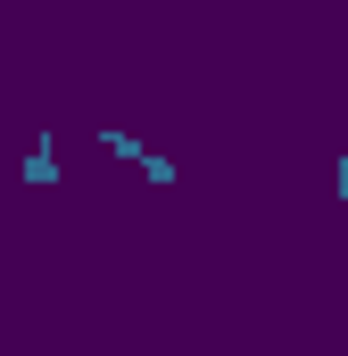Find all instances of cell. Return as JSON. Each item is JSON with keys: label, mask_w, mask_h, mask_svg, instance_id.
<instances>
[{"label": "cell", "mask_w": 348, "mask_h": 356, "mask_svg": "<svg viewBox=\"0 0 348 356\" xmlns=\"http://www.w3.org/2000/svg\"><path fill=\"white\" fill-rule=\"evenodd\" d=\"M17 175H25V191H50V182H58V141H50V124H42V141H33V158H25Z\"/></svg>", "instance_id": "2"}, {"label": "cell", "mask_w": 348, "mask_h": 356, "mask_svg": "<svg viewBox=\"0 0 348 356\" xmlns=\"http://www.w3.org/2000/svg\"><path fill=\"white\" fill-rule=\"evenodd\" d=\"M100 149H108V158H125L133 175H141V182H158V191L174 182V158H158V149H150L133 124H108V116H100Z\"/></svg>", "instance_id": "1"}, {"label": "cell", "mask_w": 348, "mask_h": 356, "mask_svg": "<svg viewBox=\"0 0 348 356\" xmlns=\"http://www.w3.org/2000/svg\"><path fill=\"white\" fill-rule=\"evenodd\" d=\"M332 191H340V199H348V158H332Z\"/></svg>", "instance_id": "3"}]
</instances>
